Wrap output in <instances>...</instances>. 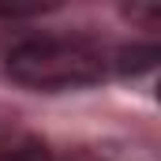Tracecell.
Listing matches in <instances>:
<instances>
[{"label":"cell","instance_id":"3","mask_svg":"<svg viewBox=\"0 0 161 161\" xmlns=\"http://www.w3.org/2000/svg\"><path fill=\"white\" fill-rule=\"evenodd\" d=\"M0 161H49V158H45V150L30 146V150H4Z\"/></svg>","mask_w":161,"mask_h":161},{"label":"cell","instance_id":"1","mask_svg":"<svg viewBox=\"0 0 161 161\" xmlns=\"http://www.w3.org/2000/svg\"><path fill=\"white\" fill-rule=\"evenodd\" d=\"M8 75L30 90H79L105 79V53L86 38L41 34L23 38L8 53Z\"/></svg>","mask_w":161,"mask_h":161},{"label":"cell","instance_id":"2","mask_svg":"<svg viewBox=\"0 0 161 161\" xmlns=\"http://www.w3.org/2000/svg\"><path fill=\"white\" fill-rule=\"evenodd\" d=\"M158 56H161L158 45H127L116 56V68H120L124 75H139V71H150L158 64Z\"/></svg>","mask_w":161,"mask_h":161}]
</instances>
